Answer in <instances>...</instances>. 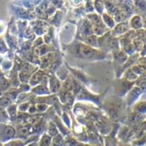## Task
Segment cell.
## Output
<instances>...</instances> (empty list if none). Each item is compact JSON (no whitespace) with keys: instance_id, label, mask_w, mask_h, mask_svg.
Wrapping results in <instances>:
<instances>
[{"instance_id":"obj_1","label":"cell","mask_w":146,"mask_h":146,"mask_svg":"<svg viewBox=\"0 0 146 146\" xmlns=\"http://www.w3.org/2000/svg\"><path fill=\"white\" fill-rule=\"evenodd\" d=\"M78 52H79L78 54L82 57L86 58V59H90L94 57V56L96 54V51L92 47H90L89 45H85V44H81L79 46Z\"/></svg>"},{"instance_id":"obj_2","label":"cell","mask_w":146,"mask_h":146,"mask_svg":"<svg viewBox=\"0 0 146 146\" xmlns=\"http://www.w3.org/2000/svg\"><path fill=\"white\" fill-rule=\"evenodd\" d=\"M143 19L141 18V16L138 15H133L130 21L128 22L129 23V26L133 29V30H139L143 27Z\"/></svg>"},{"instance_id":"obj_3","label":"cell","mask_w":146,"mask_h":146,"mask_svg":"<svg viewBox=\"0 0 146 146\" xmlns=\"http://www.w3.org/2000/svg\"><path fill=\"white\" fill-rule=\"evenodd\" d=\"M129 23L128 21H124V22H120L119 23L117 26L114 27V33L116 35H122L126 33L129 31Z\"/></svg>"},{"instance_id":"obj_4","label":"cell","mask_w":146,"mask_h":146,"mask_svg":"<svg viewBox=\"0 0 146 146\" xmlns=\"http://www.w3.org/2000/svg\"><path fill=\"white\" fill-rule=\"evenodd\" d=\"M114 61L119 63H124L127 61V55L121 50H114Z\"/></svg>"},{"instance_id":"obj_5","label":"cell","mask_w":146,"mask_h":146,"mask_svg":"<svg viewBox=\"0 0 146 146\" xmlns=\"http://www.w3.org/2000/svg\"><path fill=\"white\" fill-rule=\"evenodd\" d=\"M124 78L127 80V81H134L138 79V75L132 70V69H128L124 76Z\"/></svg>"},{"instance_id":"obj_6","label":"cell","mask_w":146,"mask_h":146,"mask_svg":"<svg viewBox=\"0 0 146 146\" xmlns=\"http://www.w3.org/2000/svg\"><path fill=\"white\" fill-rule=\"evenodd\" d=\"M103 21H105L106 25H108V27H114V24H115L114 20L109 15L104 14L103 15Z\"/></svg>"},{"instance_id":"obj_7","label":"cell","mask_w":146,"mask_h":146,"mask_svg":"<svg viewBox=\"0 0 146 146\" xmlns=\"http://www.w3.org/2000/svg\"><path fill=\"white\" fill-rule=\"evenodd\" d=\"M51 144V138L47 135H44L40 140L39 146H50Z\"/></svg>"},{"instance_id":"obj_8","label":"cell","mask_w":146,"mask_h":146,"mask_svg":"<svg viewBox=\"0 0 146 146\" xmlns=\"http://www.w3.org/2000/svg\"><path fill=\"white\" fill-rule=\"evenodd\" d=\"M135 110H137L139 113H145L146 112V102L139 103L136 105Z\"/></svg>"},{"instance_id":"obj_9","label":"cell","mask_w":146,"mask_h":146,"mask_svg":"<svg viewBox=\"0 0 146 146\" xmlns=\"http://www.w3.org/2000/svg\"><path fill=\"white\" fill-rule=\"evenodd\" d=\"M63 145V140L60 136H57V138L54 139L52 146H61Z\"/></svg>"},{"instance_id":"obj_10","label":"cell","mask_w":146,"mask_h":146,"mask_svg":"<svg viewBox=\"0 0 146 146\" xmlns=\"http://www.w3.org/2000/svg\"><path fill=\"white\" fill-rule=\"evenodd\" d=\"M1 101H2V103H0V106H2V107H6L9 104V99L8 98H0V102Z\"/></svg>"},{"instance_id":"obj_11","label":"cell","mask_w":146,"mask_h":146,"mask_svg":"<svg viewBox=\"0 0 146 146\" xmlns=\"http://www.w3.org/2000/svg\"><path fill=\"white\" fill-rule=\"evenodd\" d=\"M23 143L22 141H11L5 146H22Z\"/></svg>"},{"instance_id":"obj_12","label":"cell","mask_w":146,"mask_h":146,"mask_svg":"<svg viewBox=\"0 0 146 146\" xmlns=\"http://www.w3.org/2000/svg\"><path fill=\"white\" fill-rule=\"evenodd\" d=\"M48 133H49L51 136H54V135H56V133H57V130H56L55 127L52 126V124H51L50 129H48Z\"/></svg>"},{"instance_id":"obj_13","label":"cell","mask_w":146,"mask_h":146,"mask_svg":"<svg viewBox=\"0 0 146 146\" xmlns=\"http://www.w3.org/2000/svg\"><path fill=\"white\" fill-rule=\"evenodd\" d=\"M0 146H3V145H2V143L0 142Z\"/></svg>"}]
</instances>
